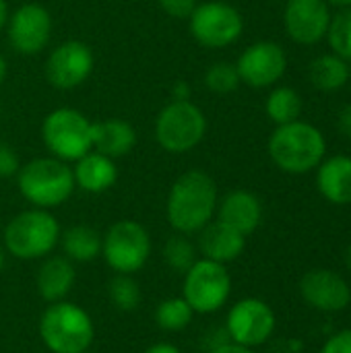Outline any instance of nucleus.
I'll return each mask as SVG.
<instances>
[{
  "label": "nucleus",
  "mask_w": 351,
  "mask_h": 353,
  "mask_svg": "<svg viewBox=\"0 0 351 353\" xmlns=\"http://www.w3.org/2000/svg\"><path fill=\"white\" fill-rule=\"evenodd\" d=\"M217 184L203 170H188L176 178L166 203V217L178 234H199L217 213Z\"/></svg>",
  "instance_id": "nucleus-1"
},
{
  "label": "nucleus",
  "mask_w": 351,
  "mask_h": 353,
  "mask_svg": "<svg viewBox=\"0 0 351 353\" xmlns=\"http://www.w3.org/2000/svg\"><path fill=\"white\" fill-rule=\"evenodd\" d=\"M271 161L285 174H308L327 157V139L310 122L296 120L277 126L267 143Z\"/></svg>",
  "instance_id": "nucleus-2"
},
{
  "label": "nucleus",
  "mask_w": 351,
  "mask_h": 353,
  "mask_svg": "<svg viewBox=\"0 0 351 353\" xmlns=\"http://www.w3.org/2000/svg\"><path fill=\"white\" fill-rule=\"evenodd\" d=\"M17 188L21 196L35 209H54L64 205L77 184L72 168L56 157H35L19 168Z\"/></svg>",
  "instance_id": "nucleus-3"
},
{
  "label": "nucleus",
  "mask_w": 351,
  "mask_h": 353,
  "mask_svg": "<svg viewBox=\"0 0 351 353\" xmlns=\"http://www.w3.org/2000/svg\"><path fill=\"white\" fill-rule=\"evenodd\" d=\"M60 223L48 209H27L4 228V250L19 261L46 259L60 242Z\"/></svg>",
  "instance_id": "nucleus-4"
},
{
  "label": "nucleus",
  "mask_w": 351,
  "mask_h": 353,
  "mask_svg": "<svg viewBox=\"0 0 351 353\" xmlns=\"http://www.w3.org/2000/svg\"><path fill=\"white\" fill-rule=\"evenodd\" d=\"M39 337L52 353H83L89 352L95 339V327L81 306L62 300L43 310Z\"/></svg>",
  "instance_id": "nucleus-5"
},
{
  "label": "nucleus",
  "mask_w": 351,
  "mask_h": 353,
  "mask_svg": "<svg viewBox=\"0 0 351 353\" xmlns=\"http://www.w3.org/2000/svg\"><path fill=\"white\" fill-rule=\"evenodd\" d=\"M207 134V116L190 99H172L155 118L157 145L174 155L197 149Z\"/></svg>",
  "instance_id": "nucleus-6"
},
{
  "label": "nucleus",
  "mask_w": 351,
  "mask_h": 353,
  "mask_svg": "<svg viewBox=\"0 0 351 353\" xmlns=\"http://www.w3.org/2000/svg\"><path fill=\"white\" fill-rule=\"evenodd\" d=\"M41 141L52 157L77 161L93 151V122L74 108L52 110L41 122Z\"/></svg>",
  "instance_id": "nucleus-7"
},
{
  "label": "nucleus",
  "mask_w": 351,
  "mask_h": 353,
  "mask_svg": "<svg viewBox=\"0 0 351 353\" xmlns=\"http://www.w3.org/2000/svg\"><path fill=\"white\" fill-rule=\"evenodd\" d=\"M101 254L114 273L132 275L141 271L151 256V236L143 223L120 219L112 223L101 238Z\"/></svg>",
  "instance_id": "nucleus-8"
},
{
  "label": "nucleus",
  "mask_w": 351,
  "mask_h": 353,
  "mask_svg": "<svg viewBox=\"0 0 351 353\" xmlns=\"http://www.w3.org/2000/svg\"><path fill=\"white\" fill-rule=\"evenodd\" d=\"M188 29L194 41L209 50L236 43L244 31L242 12L225 0L199 2L188 17Z\"/></svg>",
  "instance_id": "nucleus-9"
},
{
  "label": "nucleus",
  "mask_w": 351,
  "mask_h": 353,
  "mask_svg": "<svg viewBox=\"0 0 351 353\" xmlns=\"http://www.w3.org/2000/svg\"><path fill=\"white\" fill-rule=\"evenodd\" d=\"M232 294V277L225 265L199 259L186 273L182 283V298L194 314H213L225 306Z\"/></svg>",
  "instance_id": "nucleus-10"
},
{
  "label": "nucleus",
  "mask_w": 351,
  "mask_h": 353,
  "mask_svg": "<svg viewBox=\"0 0 351 353\" xmlns=\"http://www.w3.org/2000/svg\"><path fill=\"white\" fill-rule=\"evenodd\" d=\"M95 56L93 50L79 39L58 43L46 60V81L60 91H72L81 87L93 72Z\"/></svg>",
  "instance_id": "nucleus-11"
},
{
  "label": "nucleus",
  "mask_w": 351,
  "mask_h": 353,
  "mask_svg": "<svg viewBox=\"0 0 351 353\" xmlns=\"http://www.w3.org/2000/svg\"><path fill=\"white\" fill-rule=\"evenodd\" d=\"M52 14L37 2L21 4L8 14L6 37L10 48L21 56H35L48 48L52 39Z\"/></svg>",
  "instance_id": "nucleus-12"
},
{
  "label": "nucleus",
  "mask_w": 351,
  "mask_h": 353,
  "mask_svg": "<svg viewBox=\"0 0 351 353\" xmlns=\"http://www.w3.org/2000/svg\"><path fill=\"white\" fill-rule=\"evenodd\" d=\"M236 68L244 85L252 89H269L283 79L288 70V54L275 41H254L242 50Z\"/></svg>",
  "instance_id": "nucleus-13"
},
{
  "label": "nucleus",
  "mask_w": 351,
  "mask_h": 353,
  "mask_svg": "<svg viewBox=\"0 0 351 353\" xmlns=\"http://www.w3.org/2000/svg\"><path fill=\"white\" fill-rule=\"evenodd\" d=\"M228 337L244 347L267 343L275 331V314L271 306L259 298H244L228 312Z\"/></svg>",
  "instance_id": "nucleus-14"
},
{
  "label": "nucleus",
  "mask_w": 351,
  "mask_h": 353,
  "mask_svg": "<svg viewBox=\"0 0 351 353\" xmlns=\"http://www.w3.org/2000/svg\"><path fill=\"white\" fill-rule=\"evenodd\" d=\"M331 4L327 0H288L283 8V29L300 46H314L327 37L331 23Z\"/></svg>",
  "instance_id": "nucleus-15"
},
{
  "label": "nucleus",
  "mask_w": 351,
  "mask_h": 353,
  "mask_svg": "<svg viewBox=\"0 0 351 353\" xmlns=\"http://www.w3.org/2000/svg\"><path fill=\"white\" fill-rule=\"evenodd\" d=\"M302 298L321 312H339L351 302V290L348 281L327 269H314L306 273L300 281Z\"/></svg>",
  "instance_id": "nucleus-16"
},
{
  "label": "nucleus",
  "mask_w": 351,
  "mask_h": 353,
  "mask_svg": "<svg viewBox=\"0 0 351 353\" xmlns=\"http://www.w3.org/2000/svg\"><path fill=\"white\" fill-rule=\"evenodd\" d=\"M217 219L242 236H250L263 221V205L250 190H232L217 203Z\"/></svg>",
  "instance_id": "nucleus-17"
},
{
  "label": "nucleus",
  "mask_w": 351,
  "mask_h": 353,
  "mask_svg": "<svg viewBox=\"0 0 351 353\" xmlns=\"http://www.w3.org/2000/svg\"><path fill=\"white\" fill-rule=\"evenodd\" d=\"M246 246V236L236 232L234 228L225 225L223 221H209L199 232V250L203 259L228 265L236 261Z\"/></svg>",
  "instance_id": "nucleus-18"
},
{
  "label": "nucleus",
  "mask_w": 351,
  "mask_h": 353,
  "mask_svg": "<svg viewBox=\"0 0 351 353\" xmlns=\"http://www.w3.org/2000/svg\"><path fill=\"white\" fill-rule=\"evenodd\" d=\"M72 176L77 188L89 194H101L118 182V165L116 159L97 151H89L87 155L74 161Z\"/></svg>",
  "instance_id": "nucleus-19"
},
{
  "label": "nucleus",
  "mask_w": 351,
  "mask_h": 353,
  "mask_svg": "<svg viewBox=\"0 0 351 353\" xmlns=\"http://www.w3.org/2000/svg\"><path fill=\"white\" fill-rule=\"evenodd\" d=\"M317 188L333 205H351V157H325L317 168Z\"/></svg>",
  "instance_id": "nucleus-20"
},
{
  "label": "nucleus",
  "mask_w": 351,
  "mask_h": 353,
  "mask_svg": "<svg viewBox=\"0 0 351 353\" xmlns=\"http://www.w3.org/2000/svg\"><path fill=\"white\" fill-rule=\"evenodd\" d=\"M77 279L74 265L66 256H48L35 277L37 292L48 304L62 302L70 294Z\"/></svg>",
  "instance_id": "nucleus-21"
},
{
  "label": "nucleus",
  "mask_w": 351,
  "mask_h": 353,
  "mask_svg": "<svg viewBox=\"0 0 351 353\" xmlns=\"http://www.w3.org/2000/svg\"><path fill=\"white\" fill-rule=\"evenodd\" d=\"M137 145V130L122 118L93 122V151L112 159L128 155Z\"/></svg>",
  "instance_id": "nucleus-22"
},
{
  "label": "nucleus",
  "mask_w": 351,
  "mask_h": 353,
  "mask_svg": "<svg viewBox=\"0 0 351 353\" xmlns=\"http://www.w3.org/2000/svg\"><path fill=\"white\" fill-rule=\"evenodd\" d=\"M64 256L70 263H93L101 254V236L91 225L79 223L60 232V242Z\"/></svg>",
  "instance_id": "nucleus-23"
},
{
  "label": "nucleus",
  "mask_w": 351,
  "mask_h": 353,
  "mask_svg": "<svg viewBox=\"0 0 351 353\" xmlns=\"http://www.w3.org/2000/svg\"><path fill=\"white\" fill-rule=\"evenodd\" d=\"M350 77L351 68L348 60L339 58L333 52L314 58L308 68V79H310L312 87L319 91H325V93L343 89L350 83Z\"/></svg>",
  "instance_id": "nucleus-24"
},
{
  "label": "nucleus",
  "mask_w": 351,
  "mask_h": 353,
  "mask_svg": "<svg viewBox=\"0 0 351 353\" xmlns=\"http://www.w3.org/2000/svg\"><path fill=\"white\" fill-rule=\"evenodd\" d=\"M302 108H304L302 97L292 87H275V89H271V93L267 95V101H265V112H267L269 120L275 122L277 126L300 120Z\"/></svg>",
  "instance_id": "nucleus-25"
},
{
  "label": "nucleus",
  "mask_w": 351,
  "mask_h": 353,
  "mask_svg": "<svg viewBox=\"0 0 351 353\" xmlns=\"http://www.w3.org/2000/svg\"><path fill=\"white\" fill-rule=\"evenodd\" d=\"M192 316H194V312L182 296L168 298V300L159 302V306L155 310L157 327L168 333H178V331L186 329L192 323Z\"/></svg>",
  "instance_id": "nucleus-26"
},
{
  "label": "nucleus",
  "mask_w": 351,
  "mask_h": 353,
  "mask_svg": "<svg viewBox=\"0 0 351 353\" xmlns=\"http://www.w3.org/2000/svg\"><path fill=\"white\" fill-rule=\"evenodd\" d=\"M163 261L168 267H172L178 273H186L199 259H197V248L188 240L186 234H178L168 238L163 244Z\"/></svg>",
  "instance_id": "nucleus-27"
},
{
  "label": "nucleus",
  "mask_w": 351,
  "mask_h": 353,
  "mask_svg": "<svg viewBox=\"0 0 351 353\" xmlns=\"http://www.w3.org/2000/svg\"><path fill=\"white\" fill-rule=\"evenodd\" d=\"M329 48L333 50V54H337L343 60H351V6L348 8H339L337 14L331 17L329 23V31L327 37Z\"/></svg>",
  "instance_id": "nucleus-28"
},
{
  "label": "nucleus",
  "mask_w": 351,
  "mask_h": 353,
  "mask_svg": "<svg viewBox=\"0 0 351 353\" xmlns=\"http://www.w3.org/2000/svg\"><path fill=\"white\" fill-rule=\"evenodd\" d=\"M108 294H110V302L122 312H132L141 304V288L132 279V275L116 273L110 281Z\"/></svg>",
  "instance_id": "nucleus-29"
},
{
  "label": "nucleus",
  "mask_w": 351,
  "mask_h": 353,
  "mask_svg": "<svg viewBox=\"0 0 351 353\" xmlns=\"http://www.w3.org/2000/svg\"><path fill=\"white\" fill-rule=\"evenodd\" d=\"M242 85L240 81V74H238V68L236 64L232 62H215L207 68L205 72V87L211 91V93H219V95H225V93H232L236 91L238 87Z\"/></svg>",
  "instance_id": "nucleus-30"
},
{
  "label": "nucleus",
  "mask_w": 351,
  "mask_h": 353,
  "mask_svg": "<svg viewBox=\"0 0 351 353\" xmlns=\"http://www.w3.org/2000/svg\"><path fill=\"white\" fill-rule=\"evenodd\" d=\"M157 4L172 19H188L197 8L199 0H157Z\"/></svg>",
  "instance_id": "nucleus-31"
},
{
  "label": "nucleus",
  "mask_w": 351,
  "mask_h": 353,
  "mask_svg": "<svg viewBox=\"0 0 351 353\" xmlns=\"http://www.w3.org/2000/svg\"><path fill=\"white\" fill-rule=\"evenodd\" d=\"M21 168L17 151L8 143H0V178H12L17 176Z\"/></svg>",
  "instance_id": "nucleus-32"
},
{
  "label": "nucleus",
  "mask_w": 351,
  "mask_h": 353,
  "mask_svg": "<svg viewBox=\"0 0 351 353\" xmlns=\"http://www.w3.org/2000/svg\"><path fill=\"white\" fill-rule=\"evenodd\" d=\"M323 353H351V329H345V331L333 335L325 343Z\"/></svg>",
  "instance_id": "nucleus-33"
},
{
  "label": "nucleus",
  "mask_w": 351,
  "mask_h": 353,
  "mask_svg": "<svg viewBox=\"0 0 351 353\" xmlns=\"http://www.w3.org/2000/svg\"><path fill=\"white\" fill-rule=\"evenodd\" d=\"M337 128H339V132H341L345 139H350L351 141V103L343 105V108L339 110V116H337Z\"/></svg>",
  "instance_id": "nucleus-34"
},
{
  "label": "nucleus",
  "mask_w": 351,
  "mask_h": 353,
  "mask_svg": "<svg viewBox=\"0 0 351 353\" xmlns=\"http://www.w3.org/2000/svg\"><path fill=\"white\" fill-rule=\"evenodd\" d=\"M211 353H254V352H252V347H244V345H238V343H234V341H225V343H221V345L213 347Z\"/></svg>",
  "instance_id": "nucleus-35"
},
{
  "label": "nucleus",
  "mask_w": 351,
  "mask_h": 353,
  "mask_svg": "<svg viewBox=\"0 0 351 353\" xmlns=\"http://www.w3.org/2000/svg\"><path fill=\"white\" fill-rule=\"evenodd\" d=\"M192 91H190V85L186 81H176L174 83V89H172V99H190Z\"/></svg>",
  "instance_id": "nucleus-36"
},
{
  "label": "nucleus",
  "mask_w": 351,
  "mask_h": 353,
  "mask_svg": "<svg viewBox=\"0 0 351 353\" xmlns=\"http://www.w3.org/2000/svg\"><path fill=\"white\" fill-rule=\"evenodd\" d=\"M143 353H182L176 345H172V343H155V345H151V347H147Z\"/></svg>",
  "instance_id": "nucleus-37"
},
{
  "label": "nucleus",
  "mask_w": 351,
  "mask_h": 353,
  "mask_svg": "<svg viewBox=\"0 0 351 353\" xmlns=\"http://www.w3.org/2000/svg\"><path fill=\"white\" fill-rule=\"evenodd\" d=\"M8 4H6V0H0V31L6 27V21H8Z\"/></svg>",
  "instance_id": "nucleus-38"
},
{
  "label": "nucleus",
  "mask_w": 351,
  "mask_h": 353,
  "mask_svg": "<svg viewBox=\"0 0 351 353\" xmlns=\"http://www.w3.org/2000/svg\"><path fill=\"white\" fill-rule=\"evenodd\" d=\"M6 70H8V66H6V58L2 56V52H0V85L4 83V79H6Z\"/></svg>",
  "instance_id": "nucleus-39"
},
{
  "label": "nucleus",
  "mask_w": 351,
  "mask_h": 353,
  "mask_svg": "<svg viewBox=\"0 0 351 353\" xmlns=\"http://www.w3.org/2000/svg\"><path fill=\"white\" fill-rule=\"evenodd\" d=\"M331 6H337V8H348L351 6V0H327Z\"/></svg>",
  "instance_id": "nucleus-40"
},
{
  "label": "nucleus",
  "mask_w": 351,
  "mask_h": 353,
  "mask_svg": "<svg viewBox=\"0 0 351 353\" xmlns=\"http://www.w3.org/2000/svg\"><path fill=\"white\" fill-rule=\"evenodd\" d=\"M4 261H6V256H4V248H2V244H0V271L4 269Z\"/></svg>",
  "instance_id": "nucleus-41"
},
{
  "label": "nucleus",
  "mask_w": 351,
  "mask_h": 353,
  "mask_svg": "<svg viewBox=\"0 0 351 353\" xmlns=\"http://www.w3.org/2000/svg\"><path fill=\"white\" fill-rule=\"evenodd\" d=\"M345 263H348V267H350V271H351V246L348 248V256H345Z\"/></svg>",
  "instance_id": "nucleus-42"
},
{
  "label": "nucleus",
  "mask_w": 351,
  "mask_h": 353,
  "mask_svg": "<svg viewBox=\"0 0 351 353\" xmlns=\"http://www.w3.org/2000/svg\"><path fill=\"white\" fill-rule=\"evenodd\" d=\"M0 112H2V103H0Z\"/></svg>",
  "instance_id": "nucleus-43"
},
{
  "label": "nucleus",
  "mask_w": 351,
  "mask_h": 353,
  "mask_svg": "<svg viewBox=\"0 0 351 353\" xmlns=\"http://www.w3.org/2000/svg\"><path fill=\"white\" fill-rule=\"evenodd\" d=\"M83 353H89V352H83Z\"/></svg>",
  "instance_id": "nucleus-44"
},
{
  "label": "nucleus",
  "mask_w": 351,
  "mask_h": 353,
  "mask_svg": "<svg viewBox=\"0 0 351 353\" xmlns=\"http://www.w3.org/2000/svg\"><path fill=\"white\" fill-rule=\"evenodd\" d=\"M285 2H288V0H285Z\"/></svg>",
  "instance_id": "nucleus-45"
}]
</instances>
